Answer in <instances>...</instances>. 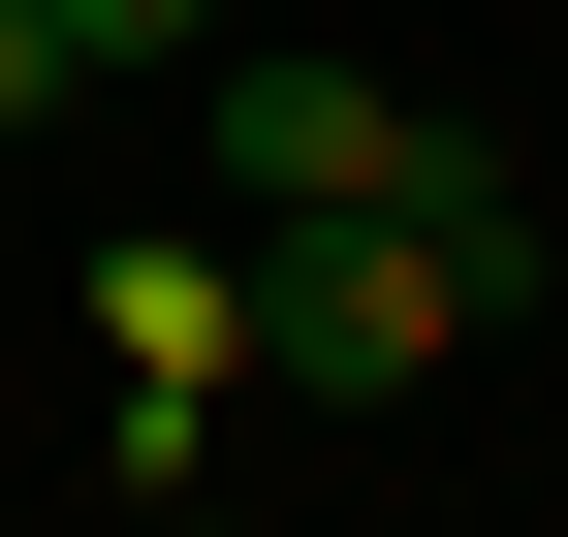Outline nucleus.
Instances as JSON below:
<instances>
[{
	"mask_svg": "<svg viewBox=\"0 0 568 537\" xmlns=\"http://www.w3.org/2000/svg\"><path fill=\"white\" fill-rule=\"evenodd\" d=\"M190 159H222L253 222H474V190H537L506 126L379 95V63H316V32H222V63H190Z\"/></svg>",
	"mask_w": 568,
	"mask_h": 537,
	"instance_id": "nucleus-1",
	"label": "nucleus"
},
{
	"mask_svg": "<svg viewBox=\"0 0 568 537\" xmlns=\"http://www.w3.org/2000/svg\"><path fill=\"white\" fill-rule=\"evenodd\" d=\"M95 379H126V475H190L253 379V253H95Z\"/></svg>",
	"mask_w": 568,
	"mask_h": 537,
	"instance_id": "nucleus-2",
	"label": "nucleus"
},
{
	"mask_svg": "<svg viewBox=\"0 0 568 537\" xmlns=\"http://www.w3.org/2000/svg\"><path fill=\"white\" fill-rule=\"evenodd\" d=\"M222 32H253V0H63V95H190Z\"/></svg>",
	"mask_w": 568,
	"mask_h": 537,
	"instance_id": "nucleus-3",
	"label": "nucleus"
},
{
	"mask_svg": "<svg viewBox=\"0 0 568 537\" xmlns=\"http://www.w3.org/2000/svg\"><path fill=\"white\" fill-rule=\"evenodd\" d=\"M32 126H63V0H0V159H32Z\"/></svg>",
	"mask_w": 568,
	"mask_h": 537,
	"instance_id": "nucleus-4",
	"label": "nucleus"
},
{
	"mask_svg": "<svg viewBox=\"0 0 568 537\" xmlns=\"http://www.w3.org/2000/svg\"><path fill=\"white\" fill-rule=\"evenodd\" d=\"M159 537H253V506H159Z\"/></svg>",
	"mask_w": 568,
	"mask_h": 537,
	"instance_id": "nucleus-5",
	"label": "nucleus"
}]
</instances>
